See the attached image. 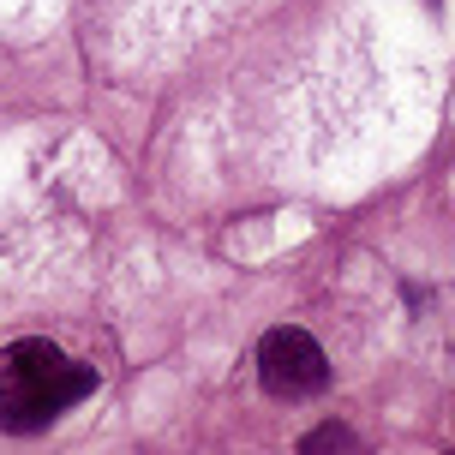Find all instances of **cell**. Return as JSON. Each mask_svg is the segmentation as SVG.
I'll list each match as a JSON object with an SVG mask.
<instances>
[{
    "instance_id": "3957f363",
    "label": "cell",
    "mask_w": 455,
    "mask_h": 455,
    "mask_svg": "<svg viewBox=\"0 0 455 455\" xmlns=\"http://www.w3.org/2000/svg\"><path fill=\"white\" fill-rule=\"evenodd\" d=\"M299 450H306V455H318V450H360V437L347 432V426H318Z\"/></svg>"
},
{
    "instance_id": "6da1fadb",
    "label": "cell",
    "mask_w": 455,
    "mask_h": 455,
    "mask_svg": "<svg viewBox=\"0 0 455 455\" xmlns=\"http://www.w3.org/2000/svg\"><path fill=\"white\" fill-rule=\"evenodd\" d=\"M96 389V365L67 360L54 341L24 336L0 347V432H43Z\"/></svg>"
},
{
    "instance_id": "7a4b0ae2",
    "label": "cell",
    "mask_w": 455,
    "mask_h": 455,
    "mask_svg": "<svg viewBox=\"0 0 455 455\" xmlns=\"http://www.w3.org/2000/svg\"><path fill=\"white\" fill-rule=\"evenodd\" d=\"M258 384L270 389L275 402H306V395H318L330 384V360L306 330L282 323V330H270L258 341Z\"/></svg>"
}]
</instances>
